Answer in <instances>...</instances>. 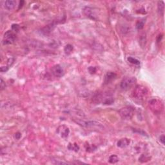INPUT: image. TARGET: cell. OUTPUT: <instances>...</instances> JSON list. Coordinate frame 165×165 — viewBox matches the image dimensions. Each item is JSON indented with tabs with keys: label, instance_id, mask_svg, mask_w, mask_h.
<instances>
[{
	"label": "cell",
	"instance_id": "1",
	"mask_svg": "<svg viewBox=\"0 0 165 165\" xmlns=\"http://www.w3.org/2000/svg\"><path fill=\"white\" fill-rule=\"evenodd\" d=\"M149 90L143 85H137L134 87L132 91V97L138 101H144L148 96Z\"/></svg>",
	"mask_w": 165,
	"mask_h": 165
},
{
	"label": "cell",
	"instance_id": "2",
	"mask_svg": "<svg viewBox=\"0 0 165 165\" xmlns=\"http://www.w3.org/2000/svg\"><path fill=\"white\" fill-rule=\"evenodd\" d=\"M149 108L155 114H161L164 110V105L161 100L158 99H152L149 101Z\"/></svg>",
	"mask_w": 165,
	"mask_h": 165
},
{
	"label": "cell",
	"instance_id": "3",
	"mask_svg": "<svg viewBox=\"0 0 165 165\" xmlns=\"http://www.w3.org/2000/svg\"><path fill=\"white\" fill-rule=\"evenodd\" d=\"M134 114V109L131 106H125L119 110V114L123 119H130Z\"/></svg>",
	"mask_w": 165,
	"mask_h": 165
},
{
	"label": "cell",
	"instance_id": "4",
	"mask_svg": "<svg viewBox=\"0 0 165 165\" xmlns=\"http://www.w3.org/2000/svg\"><path fill=\"white\" fill-rule=\"evenodd\" d=\"M136 83V79L134 77H126L121 82L120 87L123 90H128L132 88Z\"/></svg>",
	"mask_w": 165,
	"mask_h": 165
},
{
	"label": "cell",
	"instance_id": "5",
	"mask_svg": "<svg viewBox=\"0 0 165 165\" xmlns=\"http://www.w3.org/2000/svg\"><path fill=\"white\" fill-rule=\"evenodd\" d=\"M16 39V35L15 32L12 30H8L4 34L3 38V45H10L15 41Z\"/></svg>",
	"mask_w": 165,
	"mask_h": 165
},
{
	"label": "cell",
	"instance_id": "6",
	"mask_svg": "<svg viewBox=\"0 0 165 165\" xmlns=\"http://www.w3.org/2000/svg\"><path fill=\"white\" fill-rule=\"evenodd\" d=\"M83 13L87 18L90 19L97 20V15L96 14V12L93 8L90 7V6H85L83 9Z\"/></svg>",
	"mask_w": 165,
	"mask_h": 165
},
{
	"label": "cell",
	"instance_id": "7",
	"mask_svg": "<svg viewBox=\"0 0 165 165\" xmlns=\"http://www.w3.org/2000/svg\"><path fill=\"white\" fill-rule=\"evenodd\" d=\"M57 133L62 138H67L70 134V129L67 126L64 125H60L58 127L56 130Z\"/></svg>",
	"mask_w": 165,
	"mask_h": 165
},
{
	"label": "cell",
	"instance_id": "8",
	"mask_svg": "<svg viewBox=\"0 0 165 165\" xmlns=\"http://www.w3.org/2000/svg\"><path fill=\"white\" fill-rule=\"evenodd\" d=\"M114 98L111 93H101V103H102V104L106 105H112V103H114Z\"/></svg>",
	"mask_w": 165,
	"mask_h": 165
},
{
	"label": "cell",
	"instance_id": "9",
	"mask_svg": "<svg viewBox=\"0 0 165 165\" xmlns=\"http://www.w3.org/2000/svg\"><path fill=\"white\" fill-rule=\"evenodd\" d=\"M52 73L55 77H61L64 75V70L61 66L59 65H56L52 68Z\"/></svg>",
	"mask_w": 165,
	"mask_h": 165
},
{
	"label": "cell",
	"instance_id": "10",
	"mask_svg": "<svg viewBox=\"0 0 165 165\" xmlns=\"http://www.w3.org/2000/svg\"><path fill=\"white\" fill-rule=\"evenodd\" d=\"M16 6V1L15 0H6L4 2V7L8 10H12Z\"/></svg>",
	"mask_w": 165,
	"mask_h": 165
},
{
	"label": "cell",
	"instance_id": "11",
	"mask_svg": "<svg viewBox=\"0 0 165 165\" xmlns=\"http://www.w3.org/2000/svg\"><path fill=\"white\" fill-rule=\"evenodd\" d=\"M117 77V75L114 72H108L105 76V80H104V83L105 84H109L115 80Z\"/></svg>",
	"mask_w": 165,
	"mask_h": 165
},
{
	"label": "cell",
	"instance_id": "12",
	"mask_svg": "<svg viewBox=\"0 0 165 165\" xmlns=\"http://www.w3.org/2000/svg\"><path fill=\"white\" fill-rule=\"evenodd\" d=\"M130 143V140L128 138H123L121 139L120 140L117 141V146L119 148H125L127 146H128V145Z\"/></svg>",
	"mask_w": 165,
	"mask_h": 165
},
{
	"label": "cell",
	"instance_id": "13",
	"mask_svg": "<svg viewBox=\"0 0 165 165\" xmlns=\"http://www.w3.org/2000/svg\"><path fill=\"white\" fill-rule=\"evenodd\" d=\"M158 10L161 15H163L164 11V3L163 1H160L158 2Z\"/></svg>",
	"mask_w": 165,
	"mask_h": 165
},
{
	"label": "cell",
	"instance_id": "14",
	"mask_svg": "<svg viewBox=\"0 0 165 165\" xmlns=\"http://www.w3.org/2000/svg\"><path fill=\"white\" fill-rule=\"evenodd\" d=\"M139 42L140 45L141 46V47H145V45H146V34L145 33H143L140 35L139 36Z\"/></svg>",
	"mask_w": 165,
	"mask_h": 165
},
{
	"label": "cell",
	"instance_id": "15",
	"mask_svg": "<svg viewBox=\"0 0 165 165\" xmlns=\"http://www.w3.org/2000/svg\"><path fill=\"white\" fill-rule=\"evenodd\" d=\"M54 25L53 24V23H51V24L49 25L46 26L45 27H44L43 28V32H44L45 34H47L50 33V32H51L52 30H53V28H54Z\"/></svg>",
	"mask_w": 165,
	"mask_h": 165
},
{
	"label": "cell",
	"instance_id": "16",
	"mask_svg": "<svg viewBox=\"0 0 165 165\" xmlns=\"http://www.w3.org/2000/svg\"><path fill=\"white\" fill-rule=\"evenodd\" d=\"M118 161H119V158L117 155H112L109 157L108 159V161L110 163H112V164H115V163H117Z\"/></svg>",
	"mask_w": 165,
	"mask_h": 165
},
{
	"label": "cell",
	"instance_id": "17",
	"mask_svg": "<svg viewBox=\"0 0 165 165\" xmlns=\"http://www.w3.org/2000/svg\"><path fill=\"white\" fill-rule=\"evenodd\" d=\"M68 148L70 150H73V151H75V152H78L79 149H80V147H79V146L76 143H74V144L69 143V145H68Z\"/></svg>",
	"mask_w": 165,
	"mask_h": 165
},
{
	"label": "cell",
	"instance_id": "18",
	"mask_svg": "<svg viewBox=\"0 0 165 165\" xmlns=\"http://www.w3.org/2000/svg\"><path fill=\"white\" fill-rule=\"evenodd\" d=\"M128 61L129 63H132V64L136 66H139L140 65V61L138 60V59H136V58H133L132 57H129L128 58Z\"/></svg>",
	"mask_w": 165,
	"mask_h": 165
},
{
	"label": "cell",
	"instance_id": "19",
	"mask_svg": "<svg viewBox=\"0 0 165 165\" xmlns=\"http://www.w3.org/2000/svg\"><path fill=\"white\" fill-rule=\"evenodd\" d=\"M64 50H65V52L66 54H70L71 52H72V50H73V46H72V45L68 44V45H67L65 46Z\"/></svg>",
	"mask_w": 165,
	"mask_h": 165
},
{
	"label": "cell",
	"instance_id": "20",
	"mask_svg": "<svg viewBox=\"0 0 165 165\" xmlns=\"http://www.w3.org/2000/svg\"><path fill=\"white\" fill-rule=\"evenodd\" d=\"M144 24H145V22L143 21H138L136 23V28L138 30H141L144 27Z\"/></svg>",
	"mask_w": 165,
	"mask_h": 165
},
{
	"label": "cell",
	"instance_id": "21",
	"mask_svg": "<svg viewBox=\"0 0 165 165\" xmlns=\"http://www.w3.org/2000/svg\"><path fill=\"white\" fill-rule=\"evenodd\" d=\"M19 29V26L17 24H14L12 25V31H14V32H18Z\"/></svg>",
	"mask_w": 165,
	"mask_h": 165
},
{
	"label": "cell",
	"instance_id": "22",
	"mask_svg": "<svg viewBox=\"0 0 165 165\" xmlns=\"http://www.w3.org/2000/svg\"><path fill=\"white\" fill-rule=\"evenodd\" d=\"M9 67L8 66H6V67H1V68H0V70L2 72H5L9 70Z\"/></svg>",
	"mask_w": 165,
	"mask_h": 165
},
{
	"label": "cell",
	"instance_id": "23",
	"mask_svg": "<svg viewBox=\"0 0 165 165\" xmlns=\"http://www.w3.org/2000/svg\"><path fill=\"white\" fill-rule=\"evenodd\" d=\"M55 161H56V162H54V164H68V163H67V162L58 161H57V160H55Z\"/></svg>",
	"mask_w": 165,
	"mask_h": 165
},
{
	"label": "cell",
	"instance_id": "24",
	"mask_svg": "<svg viewBox=\"0 0 165 165\" xmlns=\"http://www.w3.org/2000/svg\"><path fill=\"white\" fill-rule=\"evenodd\" d=\"M5 88V83L4 82L3 80L2 79H1V90H3Z\"/></svg>",
	"mask_w": 165,
	"mask_h": 165
},
{
	"label": "cell",
	"instance_id": "25",
	"mask_svg": "<svg viewBox=\"0 0 165 165\" xmlns=\"http://www.w3.org/2000/svg\"><path fill=\"white\" fill-rule=\"evenodd\" d=\"M159 139H160V141L161 142V143L163 144V145H164V135H162V136H161Z\"/></svg>",
	"mask_w": 165,
	"mask_h": 165
},
{
	"label": "cell",
	"instance_id": "26",
	"mask_svg": "<svg viewBox=\"0 0 165 165\" xmlns=\"http://www.w3.org/2000/svg\"><path fill=\"white\" fill-rule=\"evenodd\" d=\"M21 135L20 133H17L15 135V137L17 139H19L21 137Z\"/></svg>",
	"mask_w": 165,
	"mask_h": 165
},
{
	"label": "cell",
	"instance_id": "27",
	"mask_svg": "<svg viewBox=\"0 0 165 165\" xmlns=\"http://www.w3.org/2000/svg\"><path fill=\"white\" fill-rule=\"evenodd\" d=\"M22 3H24V1H20V3H19V9H20V7H21L23 5H22Z\"/></svg>",
	"mask_w": 165,
	"mask_h": 165
}]
</instances>
